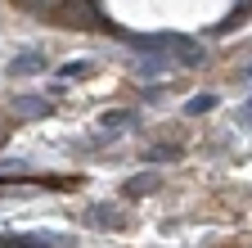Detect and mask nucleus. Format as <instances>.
<instances>
[{"label":"nucleus","instance_id":"f257e3e1","mask_svg":"<svg viewBox=\"0 0 252 248\" xmlns=\"http://www.w3.org/2000/svg\"><path fill=\"white\" fill-rule=\"evenodd\" d=\"M131 45H135V50H176L185 68H198V64H203V50H198V41H189V36H180V32H158V36H131Z\"/></svg>","mask_w":252,"mask_h":248},{"label":"nucleus","instance_id":"f03ea898","mask_svg":"<svg viewBox=\"0 0 252 248\" xmlns=\"http://www.w3.org/2000/svg\"><path fill=\"white\" fill-rule=\"evenodd\" d=\"M36 72H45V54L23 50V54H14V59H9V77H36Z\"/></svg>","mask_w":252,"mask_h":248},{"label":"nucleus","instance_id":"7ed1b4c3","mask_svg":"<svg viewBox=\"0 0 252 248\" xmlns=\"http://www.w3.org/2000/svg\"><path fill=\"white\" fill-rule=\"evenodd\" d=\"M153 190H162V176H158V172H140V176H131L122 185L126 199H140V194H153Z\"/></svg>","mask_w":252,"mask_h":248},{"label":"nucleus","instance_id":"20e7f679","mask_svg":"<svg viewBox=\"0 0 252 248\" xmlns=\"http://www.w3.org/2000/svg\"><path fill=\"white\" fill-rule=\"evenodd\" d=\"M104 127H108V140L122 136V131H131L135 127V108H113V113H104Z\"/></svg>","mask_w":252,"mask_h":248},{"label":"nucleus","instance_id":"39448f33","mask_svg":"<svg viewBox=\"0 0 252 248\" xmlns=\"http://www.w3.org/2000/svg\"><path fill=\"white\" fill-rule=\"evenodd\" d=\"M14 108H18L23 117H50V113H54V104H50V100H36V95H18Z\"/></svg>","mask_w":252,"mask_h":248},{"label":"nucleus","instance_id":"423d86ee","mask_svg":"<svg viewBox=\"0 0 252 248\" xmlns=\"http://www.w3.org/2000/svg\"><path fill=\"white\" fill-rule=\"evenodd\" d=\"M86 221H90V226H122V212H117L113 203H99V208L86 212Z\"/></svg>","mask_w":252,"mask_h":248},{"label":"nucleus","instance_id":"0eeeda50","mask_svg":"<svg viewBox=\"0 0 252 248\" xmlns=\"http://www.w3.org/2000/svg\"><path fill=\"white\" fill-rule=\"evenodd\" d=\"M94 72V59H72V64L59 68V81H77V77H90Z\"/></svg>","mask_w":252,"mask_h":248},{"label":"nucleus","instance_id":"6e6552de","mask_svg":"<svg viewBox=\"0 0 252 248\" xmlns=\"http://www.w3.org/2000/svg\"><path fill=\"white\" fill-rule=\"evenodd\" d=\"M216 104H220L216 95H194V100H189V104H185V113H189V117H198V113H212Z\"/></svg>","mask_w":252,"mask_h":248},{"label":"nucleus","instance_id":"1a4fd4ad","mask_svg":"<svg viewBox=\"0 0 252 248\" xmlns=\"http://www.w3.org/2000/svg\"><path fill=\"white\" fill-rule=\"evenodd\" d=\"M176 153H180L176 144H167V149L158 144V149H149V153H144V158H149V163H162V158H176Z\"/></svg>","mask_w":252,"mask_h":248},{"label":"nucleus","instance_id":"9d476101","mask_svg":"<svg viewBox=\"0 0 252 248\" xmlns=\"http://www.w3.org/2000/svg\"><path fill=\"white\" fill-rule=\"evenodd\" d=\"M239 122H252V95L243 100V108H239Z\"/></svg>","mask_w":252,"mask_h":248}]
</instances>
